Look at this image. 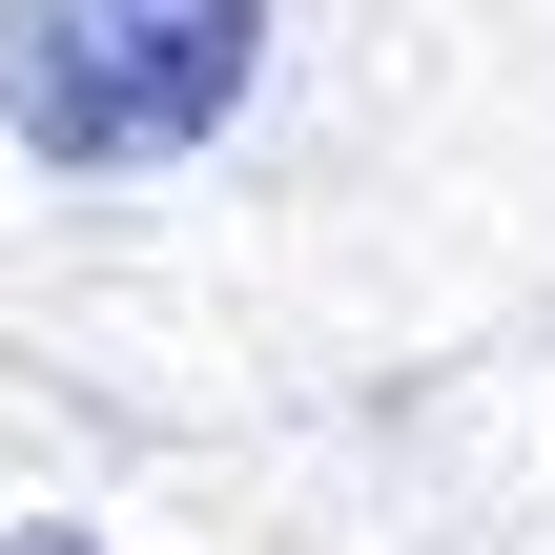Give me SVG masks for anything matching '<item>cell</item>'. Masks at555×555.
I'll list each match as a JSON object with an SVG mask.
<instances>
[{"label":"cell","instance_id":"6da1fadb","mask_svg":"<svg viewBox=\"0 0 555 555\" xmlns=\"http://www.w3.org/2000/svg\"><path fill=\"white\" fill-rule=\"evenodd\" d=\"M268 82V0H0V144L62 185L227 144Z\"/></svg>","mask_w":555,"mask_h":555},{"label":"cell","instance_id":"7a4b0ae2","mask_svg":"<svg viewBox=\"0 0 555 555\" xmlns=\"http://www.w3.org/2000/svg\"><path fill=\"white\" fill-rule=\"evenodd\" d=\"M0 555H103V535H82V515H21V535H0Z\"/></svg>","mask_w":555,"mask_h":555}]
</instances>
